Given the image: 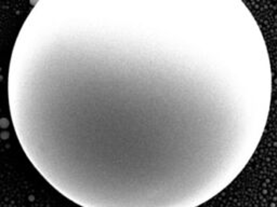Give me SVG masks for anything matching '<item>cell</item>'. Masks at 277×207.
Here are the masks:
<instances>
[{"mask_svg":"<svg viewBox=\"0 0 277 207\" xmlns=\"http://www.w3.org/2000/svg\"><path fill=\"white\" fill-rule=\"evenodd\" d=\"M8 126H9V120H7V119H1V120H0V127L7 128Z\"/></svg>","mask_w":277,"mask_h":207,"instance_id":"6da1fadb","label":"cell"},{"mask_svg":"<svg viewBox=\"0 0 277 207\" xmlns=\"http://www.w3.org/2000/svg\"><path fill=\"white\" fill-rule=\"evenodd\" d=\"M1 136H2V138H5H5L9 136V134H8V133H2V134H1Z\"/></svg>","mask_w":277,"mask_h":207,"instance_id":"7a4b0ae2","label":"cell"}]
</instances>
